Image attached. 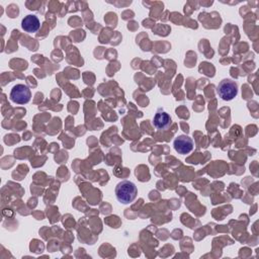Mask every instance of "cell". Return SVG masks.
I'll return each mask as SVG.
<instances>
[{
    "label": "cell",
    "mask_w": 259,
    "mask_h": 259,
    "mask_svg": "<svg viewBox=\"0 0 259 259\" xmlns=\"http://www.w3.org/2000/svg\"><path fill=\"white\" fill-rule=\"evenodd\" d=\"M115 196L116 199L122 203V204H127L133 202L138 194V189L137 186L134 182L130 180H122L117 183L115 186Z\"/></svg>",
    "instance_id": "1"
},
{
    "label": "cell",
    "mask_w": 259,
    "mask_h": 259,
    "mask_svg": "<svg viewBox=\"0 0 259 259\" xmlns=\"http://www.w3.org/2000/svg\"><path fill=\"white\" fill-rule=\"evenodd\" d=\"M218 95L225 101L234 99L238 94V85L232 79H224L217 86Z\"/></svg>",
    "instance_id": "2"
},
{
    "label": "cell",
    "mask_w": 259,
    "mask_h": 259,
    "mask_svg": "<svg viewBox=\"0 0 259 259\" xmlns=\"http://www.w3.org/2000/svg\"><path fill=\"white\" fill-rule=\"evenodd\" d=\"M10 99L17 104H26L29 102L31 92L28 86L24 84H16L10 91Z\"/></svg>",
    "instance_id": "3"
},
{
    "label": "cell",
    "mask_w": 259,
    "mask_h": 259,
    "mask_svg": "<svg viewBox=\"0 0 259 259\" xmlns=\"http://www.w3.org/2000/svg\"><path fill=\"white\" fill-rule=\"evenodd\" d=\"M173 146L177 153L181 155H186L193 150L194 143L190 137L186 135H180L174 140Z\"/></svg>",
    "instance_id": "4"
},
{
    "label": "cell",
    "mask_w": 259,
    "mask_h": 259,
    "mask_svg": "<svg viewBox=\"0 0 259 259\" xmlns=\"http://www.w3.org/2000/svg\"><path fill=\"white\" fill-rule=\"evenodd\" d=\"M154 126L160 131H167L171 124H172V119L171 116L162 108H159L153 118Z\"/></svg>",
    "instance_id": "5"
},
{
    "label": "cell",
    "mask_w": 259,
    "mask_h": 259,
    "mask_svg": "<svg viewBox=\"0 0 259 259\" xmlns=\"http://www.w3.org/2000/svg\"><path fill=\"white\" fill-rule=\"evenodd\" d=\"M21 27L24 31L33 33L36 32L40 27V21L36 15L28 14L24 16V18L21 21Z\"/></svg>",
    "instance_id": "6"
}]
</instances>
